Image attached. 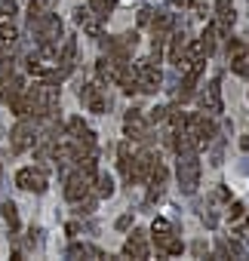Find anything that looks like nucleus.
Returning a JSON list of instances; mask_svg holds the SVG:
<instances>
[{"label":"nucleus","mask_w":249,"mask_h":261,"mask_svg":"<svg viewBox=\"0 0 249 261\" xmlns=\"http://www.w3.org/2000/svg\"><path fill=\"white\" fill-rule=\"evenodd\" d=\"M74 56H77V40L74 37H65L62 49H56V62L62 68H74Z\"/></svg>","instance_id":"nucleus-17"},{"label":"nucleus","mask_w":249,"mask_h":261,"mask_svg":"<svg viewBox=\"0 0 249 261\" xmlns=\"http://www.w3.org/2000/svg\"><path fill=\"white\" fill-rule=\"evenodd\" d=\"M133 74H136V89L139 92H157L160 83H163V74H160L157 62H151V59H142L133 68Z\"/></svg>","instance_id":"nucleus-3"},{"label":"nucleus","mask_w":249,"mask_h":261,"mask_svg":"<svg viewBox=\"0 0 249 261\" xmlns=\"http://www.w3.org/2000/svg\"><path fill=\"white\" fill-rule=\"evenodd\" d=\"M89 191H92V175H86V172H68L65 175V200H71V203H77V200H83V197H89Z\"/></svg>","instance_id":"nucleus-5"},{"label":"nucleus","mask_w":249,"mask_h":261,"mask_svg":"<svg viewBox=\"0 0 249 261\" xmlns=\"http://www.w3.org/2000/svg\"><path fill=\"white\" fill-rule=\"evenodd\" d=\"M176 175H179V188H182L185 194H194V191H197V185H200V160H197V151L179 154Z\"/></svg>","instance_id":"nucleus-1"},{"label":"nucleus","mask_w":249,"mask_h":261,"mask_svg":"<svg viewBox=\"0 0 249 261\" xmlns=\"http://www.w3.org/2000/svg\"><path fill=\"white\" fill-rule=\"evenodd\" d=\"M34 142H37V120H31V117H19V123L13 126V133H10L13 154H22V151L34 148Z\"/></svg>","instance_id":"nucleus-2"},{"label":"nucleus","mask_w":249,"mask_h":261,"mask_svg":"<svg viewBox=\"0 0 249 261\" xmlns=\"http://www.w3.org/2000/svg\"><path fill=\"white\" fill-rule=\"evenodd\" d=\"M200 108L209 111V114H221V89H218V80H212V83L200 92Z\"/></svg>","instance_id":"nucleus-14"},{"label":"nucleus","mask_w":249,"mask_h":261,"mask_svg":"<svg viewBox=\"0 0 249 261\" xmlns=\"http://www.w3.org/2000/svg\"><path fill=\"white\" fill-rule=\"evenodd\" d=\"M123 133H127L130 142H145L148 139V123H145V114L142 111H127V120H123Z\"/></svg>","instance_id":"nucleus-8"},{"label":"nucleus","mask_w":249,"mask_h":261,"mask_svg":"<svg viewBox=\"0 0 249 261\" xmlns=\"http://www.w3.org/2000/svg\"><path fill=\"white\" fill-rule=\"evenodd\" d=\"M231 71H234L237 77H249V56H243V53L234 56V59H231Z\"/></svg>","instance_id":"nucleus-23"},{"label":"nucleus","mask_w":249,"mask_h":261,"mask_svg":"<svg viewBox=\"0 0 249 261\" xmlns=\"http://www.w3.org/2000/svg\"><path fill=\"white\" fill-rule=\"evenodd\" d=\"M123 68H127V65H123V62H114V59L108 56V59H102V62L95 65V77L102 80V86H114V83L120 80Z\"/></svg>","instance_id":"nucleus-11"},{"label":"nucleus","mask_w":249,"mask_h":261,"mask_svg":"<svg viewBox=\"0 0 249 261\" xmlns=\"http://www.w3.org/2000/svg\"><path fill=\"white\" fill-rule=\"evenodd\" d=\"M160 157H154L151 151H142L139 157H133V169H130V185L136 181V185H142L148 175H151V169H154V163H157Z\"/></svg>","instance_id":"nucleus-10"},{"label":"nucleus","mask_w":249,"mask_h":261,"mask_svg":"<svg viewBox=\"0 0 249 261\" xmlns=\"http://www.w3.org/2000/svg\"><path fill=\"white\" fill-rule=\"evenodd\" d=\"M16 13H19V4H16V0H0V16L16 19Z\"/></svg>","instance_id":"nucleus-24"},{"label":"nucleus","mask_w":249,"mask_h":261,"mask_svg":"<svg viewBox=\"0 0 249 261\" xmlns=\"http://www.w3.org/2000/svg\"><path fill=\"white\" fill-rule=\"evenodd\" d=\"M130 221H133L130 215H123V218H117V227H120V230H127V227H130Z\"/></svg>","instance_id":"nucleus-32"},{"label":"nucleus","mask_w":249,"mask_h":261,"mask_svg":"<svg viewBox=\"0 0 249 261\" xmlns=\"http://www.w3.org/2000/svg\"><path fill=\"white\" fill-rule=\"evenodd\" d=\"M114 7H117V0H89V10H92L98 19H108V16L114 13Z\"/></svg>","instance_id":"nucleus-21"},{"label":"nucleus","mask_w":249,"mask_h":261,"mask_svg":"<svg viewBox=\"0 0 249 261\" xmlns=\"http://www.w3.org/2000/svg\"><path fill=\"white\" fill-rule=\"evenodd\" d=\"M166 178H169V172H166V166L157 160L154 169H151V175L145 178V181H148V203H154V200H160V197L166 194Z\"/></svg>","instance_id":"nucleus-9"},{"label":"nucleus","mask_w":249,"mask_h":261,"mask_svg":"<svg viewBox=\"0 0 249 261\" xmlns=\"http://www.w3.org/2000/svg\"><path fill=\"white\" fill-rule=\"evenodd\" d=\"M77 212H80V215H89V212H95V200H92V197H86V200H77Z\"/></svg>","instance_id":"nucleus-26"},{"label":"nucleus","mask_w":249,"mask_h":261,"mask_svg":"<svg viewBox=\"0 0 249 261\" xmlns=\"http://www.w3.org/2000/svg\"><path fill=\"white\" fill-rule=\"evenodd\" d=\"M74 19H77V25H83V31H86V34L102 37V19H98L89 7H77V10H74Z\"/></svg>","instance_id":"nucleus-13"},{"label":"nucleus","mask_w":249,"mask_h":261,"mask_svg":"<svg viewBox=\"0 0 249 261\" xmlns=\"http://www.w3.org/2000/svg\"><path fill=\"white\" fill-rule=\"evenodd\" d=\"M68 233L77 237V233H80V221H71V224H68Z\"/></svg>","instance_id":"nucleus-33"},{"label":"nucleus","mask_w":249,"mask_h":261,"mask_svg":"<svg viewBox=\"0 0 249 261\" xmlns=\"http://www.w3.org/2000/svg\"><path fill=\"white\" fill-rule=\"evenodd\" d=\"M166 114H169V108H151V117H148V120H151V123H163Z\"/></svg>","instance_id":"nucleus-27"},{"label":"nucleus","mask_w":249,"mask_h":261,"mask_svg":"<svg viewBox=\"0 0 249 261\" xmlns=\"http://www.w3.org/2000/svg\"><path fill=\"white\" fill-rule=\"evenodd\" d=\"M16 188L22 191H34V194H43L46 191V172L37 169V166H25L16 172Z\"/></svg>","instance_id":"nucleus-7"},{"label":"nucleus","mask_w":249,"mask_h":261,"mask_svg":"<svg viewBox=\"0 0 249 261\" xmlns=\"http://www.w3.org/2000/svg\"><path fill=\"white\" fill-rule=\"evenodd\" d=\"M191 252H194L197 258H203V255H206V243H194V246H191Z\"/></svg>","instance_id":"nucleus-30"},{"label":"nucleus","mask_w":249,"mask_h":261,"mask_svg":"<svg viewBox=\"0 0 249 261\" xmlns=\"http://www.w3.org/2000/svg\"><path fill=\"white\" fill-rule=\"evenodd\" d=\"M40 233H43L40 227H31V230H28V246H40V243H43V237H40Z\"/></svg>","instance_id":"nucleus-28"},{"label":"nucleus","mask_w":249,"mask_h":261,"mask_svg":"<svg viewBox=\"0 0 249 261\" xmlns=\"http://www.w3.org/2000/svg\"><path fill=\"white\" fill-rule=\"evenodd\" d=\"M154 243H157V252L163 255H182V240L176 237V227L166 221V218H157L154 221Z\"/></svg>","instance_id":"nucleus-4"},{"label":"nucleus","mask_w":249,"mask_h":261,"mask_svg":"<svg viewBox=\"0 0 249 261\" xmlns=\"http://www.w3.org/2000/svg\"><path fill=\"white\" fill-rule=\"evenodd\" d=\"M25 86H22V77L13 71V74H7V77H0V101H7L10 105V98L13 95H19Z\"/></svg>","instance_id":"nucleus-15"},{"label":"nucleus","mask_w":249,"mask_h":261,"mask_svg":"<svg viewBox=\"0 0 249 261\" xmlns=\"http://www.w3.org/2000/svg\"><path fill=\"white\" fill-rule=\"evenodd\" d=\"M117 157H120V172L127 175V181H130V169H133V151H130V142H123V145L117 148Z\"/></svg>","instance_id":"nucleus-20"},{"label":"nucleus","mask_w":249,"mask_h":261,"mask_svg":"<svg viewBox=\"0 0 249 261\" xmlns=\"http://www.w3.org/2000/svg\"><path fill=\"white\" fill-rule=\"evenodd\" d=\"M80 101H83L92 114H105V111L111 108L108 92H105L102 86H95V83H83V86H80Z\"/></svg>","instance_id":"nucleus-6"},{"label":"nucleus","mask_w":249,"mask_h":261,"mask_svg":"<svg viewBox=\"0 0 249 261\" xmlns=\"http://www.w3.org/2000/svg\"><path fill=\"white\" fill-rule=\"evenodd\" d=\"M225 53H228V59H234V56H240V53H243V40H237V37H231V40H228V46H225Z\"/></svg>","instance_id":"nucleus-25"},{"label":"nucleus","mask_w":249,"mask_h":261,"mask_svg":"<svg viewBox=\"0 0 249 261\" xmlns=\"http://www.w3.org/2000/svg\"><path fill=\"white\" fill-rule=\"evenodd\" d=\"M172 4H179V7H185V4H188V0H172Z\"/></svg>","instance_id":"nucleus-35"},{"label":"nucleus","mask_w":249,"mask_h":261,"mask_svg":"<svg viewBox=\"0 0 249 261\" xmlns=\"http://www.w3.org/2000/svg\"><path fill=\"white\" fill-rule=\"evenodd\" d=\"M123 255H130V258H148L151 255V249H148V237H145V230H133V237L123 243Z\"/></svg>","instance_id":"nucleus-12"},{"label":"nucleus","mask_w":249,"mask_h":261,"mask_svg":"<svg viewBox=\"0 0 249 261\" xmlns=\"http://www.w3.org/2000/svg\"><path fill=\"white\" fill-rule=\"evenodd\" d=\"M240 148H243V151H249V136H246V139H240Z\"/></svg>","instance_id":"nucleus-34"},{"label":"nucleus","mask_w":249,"mask_h":261,"mask_svg":"<svg viewBox=\"0 0 249 261\" xmlns=\"http://www.w3.org/2000/svg\"><path fill=\"white\" fill-rule=\"evenodd\" d=\"M0 212H4V221L10 224V230L16 233V230H19V212H16V203H13V200H7L4 206H0Z\"/></svg>","instance_id":"nucleus-22"},{"label":"nucleus","mask_w":249,"mask_h":261,"mask_svg":"<svg viewBox=\"0 0 249 261\" xmlns=\"http://www.w3.org/2000/svg\"><path fill=\"white\" fill-rule=\"evenodd\" d=\"M92 181H95V194H98L102 200L114 194V178H111L108 172H95V178H92Z\"/></svg>","instance_id":"nucleus-19"},{"label":"nucleus","mask_w":249,"mask_h":261,"mask_svg":"<svg viewBox=\"0 0 249 261\" xmlns=\"http://www.w3.org/2000/svg\"><path fill=\"white\" fill-rule=\"evenodd\" d=\"M228 212H231V218H240V215H243V206H240V203H231Z\"/></svg>","instance_id":"nucleus-31"},{"label":"nucleus","mask_w":249,"mask_h":261,"mask_svg":"<svg viewBox=\"0 0 249 261\" xmlns=\"http://www.w3.org/2000/svg\"><path fill=\"white\" fill-rule=\"evenodd\" d=\"M68 258H105V252L98 246H89V243H71Z\"/></svg>","instance_id":"nucleus-18"},{"label":"nucleus","mask_w":249,"mask_h":261,"mask_svg":"<svg viewBox=\"0 0 249 261\" xmlns=\"http://www.w3.org/2000/svg\"><path fill=\"white\" fill-rule=\"evenodd\" d=\"M246 237H249V221H246Z\"/></svg>","instance_id":"nucleus-36"},{"label":"nucleus","mask_w":249,"mask_h":261,"mask_svg":"<svg viewBox=\"0 0 249 261\" xmlns=\"http://www.w3.org/2000/svg\"><path fill=\"white\" fill-rule=\"evenodd\" d=\"M151 16H154V10L151 7H142L139 10V25H151Z\"/></svg>","instance_id":"nucleus-29"},{"label":"nucleus","mask_w":249,"mask_h":261,"mask_svg":"<svg viewBox=\"0 0 249 261\" xmlns=\"http://www.w3.org/2000/svg\"><path fill=\"white\" fill-rule=\"evenodd\" d=\"M185 49H188V37H185V31H176L172 46H169V62H172L176 68L185 65Z\"/></svg>","instance_id":"nucleus-16"}]
</instances>
